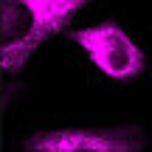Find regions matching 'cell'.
Here are the masks:
<instances>
[{"label":"cell","mask_w":152,"mask_h":152,"mask_svg":"<svg viewBox=\"0 0 152 152\" xmlns=\"http://www.w3.org/2000/svg\"><path fill=\"white\" fill-rule=\"evenodd\" d=\"M73 39L87 51L93 65L113 82L135 79V76H141L144 65H147L138 42L127 31H121L115 23H99V26L73 31Z\"/></svg>","instance_id":"7a4b0ae2"},{"label":"cell","mask_w":152,"mask_h":152,"mask_svg":"<svg viewBox=\"0 0 152 152\" xmlns=\"http://www.w3.org/2000/svg\"><path fill=\"white\" fill-rule=\"evenodd\" d=\"M90 0H3L0 6V65L14 73Z\"/></svg>","instance_id":"6da1fadb"},{"label":"cell","mask_w":152,"mask_h":152,"mask_svg":"<svg viewBox=\"0 0 152 152\" xmlns=\"http://www.w3.org/2000/svg\"><path fill=\"white\" fill-rule=\"evenodd\" d=\"M26 149L45 152H135L141 149V130L115 127V130H56L34 135L23 144Z\"/></svg>","instance_id":"3957f363"}]
</instances>
